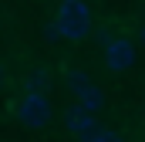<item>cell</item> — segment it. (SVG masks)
<instances>
[{
	"mask_svg": "<svg viewBox=\"0 0 145 142\" xmlns=\"http://www.w3.org/2000/svg\"><path fill=\"white\" fill-rule=\"evenodd\" d=\"M54 31L64 41H84L91 34V7L84 0H61L54 14Z\"/></svg>",
	"mask_w": 145,
	"mask_h": 142,
	"instance_id": "1",
	"label": "cell"
},
{
	"mask_svg": "<svg viewBox=\"0 0 145 142\" xmlns=\"http://www.w3.org/2000/svg\"><path fill=\"white\" fill-rule=\"evenodd\" d=\"M51 98L47 95H24L20 102H17V118L27 125V129H44L47 122H51Z\"/></svg>",
	"mask_w": 145,
	"mask_h": 142,
	"instance_id": "2",
	"label": "cell"
},
{
	"mask_svg": "<svg viewBox=\"0 0 145 142\" xmlns=\"http://www.w3.org/2000/svg\"><path fill=\"white\" fill-rule=\"evenodd\" d=\"M105 64L108 71H128L135 64V44L132 41H125V37H118V41H108L105 44Z\"/></svg>",
	"mask_w": 145,
	"mask_h": 142,
	"instance_id": "3",
	"label": "cell"
},
{
	"mask_svg": "<svg viewBox=\"0 0 145 142\" xmlns=\"http://www.w3.org/2000/svg\"><path fill=\"white\" fill-rule=\"evenodd\" d=\"M64 129L71 132L74 139H88V135H95L101 125H98L95 112H84L81 105H71V108H68V115H64Z\"/></svg>",
	"mask_w": 145,
	"mask_h": 142,
	"instance_id": "4",
	"label": "cell"
},
{
	"mask_svg": "<svg viewBox=\"0 0 145 142\" xmlns=\"http://www.w3.org/2000/svg\"><path fill=\"white\" fill-rule=\"evenodd\" d=\"M74 98H78V105L84 108V112H95V115L105 108V91H101L98 85H91V81H88V85H84V88H81Z\"/></svg>",
	"mask_w": 145,
	"mask_h": 142,
	"instance_id": "5",
	"label": "cell"
},
{
	"mask_svg": "<svg viewBox=\"0 0 145 142\" xmlns=\"http://www.w3.org/2000/svg\"><path fill=\"white\" fill-rule=\"evenodd\" d=\"M24 85H27V91H31V95H47L51 78H47V71H44V68H37V71H27Z\"/></svg>",
	"mask_w": 145,
	"mask_h": 142,
	"instance_id": "6",
	"label": "cell"
},
{
	"mask_svg": "<svg viewBox=\"0 0 145 142\" xmlns=\"http://www.w3.org/2000/svg\"><path fill=\"white\" fill-rule=\"evenodd\" d=\"M64 81H68V88H71L74 95H78V91L88 85V74H84L81 68H64Z\"/></svg>",
	"mask_w": 145,
	"mask_h": 142,
	"instance_id": "7",
	"label": "cell"
},
{
	"mask_svg": "<svg viewBox=\"0 0 145 142\" xmlns=\"http://www.w3.org/2000/svg\"><path fill=\"white\" fill-rule=\"evenodd\" d=\"M84 142H125V139H121V135H118L115 129H98L95 135H88Z\"/></svg>",
	"mask_w": 145,
	"mask_h": 142,
	"instance_id": "8",
	"label": "cell"
},
{
	"mask_svg": "<svg viewBox=\"0 0 145 142\" xmlns=\"http://www.w3.org/2000/svg\"><path fill=\"white\" fill-rule=\"evenodd\" d=\"M0 91H3V68H0Z\"/></svg>",
	"mask_w": 145,
	"mask_h": 142,
	"instance_id": "9",
	"label": "cell"
},
{
	"mask_svg": "<svg viewBox=\"0 0 145 142\" xmlns=\"http://www.w3.org/2000/svg\"><path fill=\"white\" fill-rule=\"evenodd\" d=\"M142 41H145V27H142Z\"/></svg>",
	"mask_w": 145,
	"mask_h": 142,
	"instance_id": "10",
	"label": "cell"
},
{
	"mask_svg": "<svg viewBox=\"0 0 145 142\" xmlns=\"http://www.w3.org/2000/svg\"><path fill=\"white\" fill-rule=\"evenodd\" d=\"M142 118H145V108H142Z\"/></svg>",
	"mask_w": 145,
	"mask_h": 142,
	"instance_id": "11",
	"label": "cell"
}]
</instances>
